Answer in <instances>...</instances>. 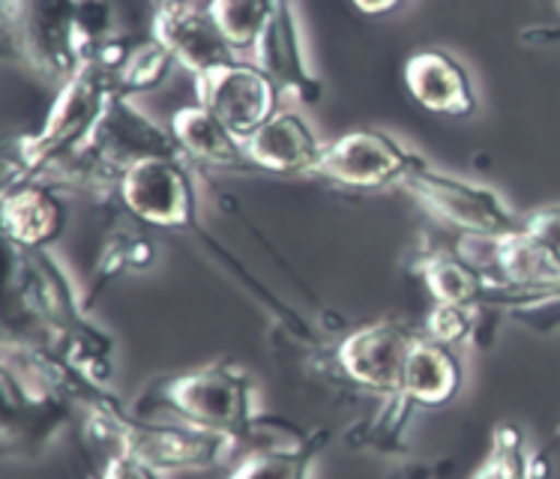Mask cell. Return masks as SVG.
<instances>
[{"instance_id":"6da1fadb","label":"cell","mask_w":560,"mask_h":479,"mask_svg":"<svg viewBox=\"0 0 560 479\" xmlns=\"http://www.w3.org/2000/svg\"><path fill=\"white\" fill-rule=\"evenodd\" d=\"M115 93L120 91L112 69L103 67L96 58L81 60L63 84L55 108L48 112L43 129L19 141L15 160H10V172H7V186H12L15 177L24 183L46 162H55L72 148H81L96 129Z\"/></svg>"},{"instance_id":"7a4b0ae2","label":"cell","mask_w":560,"mask_h":479,"mask_svg":"<svg viewBox=\"0 0 560 479\" xmlns=\"http://www.w3.org/2000/svg\"><path fill=\"white\" fill-rule=\"evenodd\" d=\"M401 186L417 201H423L432 213L453 222L456 229L468 231L474 237H506L525 225V219L515 217L492 189L435 172L417 156L401 174Z\"/></svg>"},{"instance_id":"3957f363","label":"cell","mask_w":560,"mask_h":479,"mask_svg":"<svg viewBox=\"0 0 560 479\" xmlns=\"http://www.w3.org/2000/svg\"><path fill=\"white\" fill-rule=\"evenodd\" d=\"M75 12L79 0H3V19L22 58L48 79H69L79 67Z\"/></svg>"},{"instance_id":"277c9868","label":"cell","mask_w":560,"mask_h":479,"mask_svg":"<svg viewBox=\"0 0 560 479\" xmlns=\"http://www.w3.org/2000/svg\"><path fill=\"white\" fill-rule=\"evenodd\" d=\"M192 81L198 103L213 112L241 141L276 115L279 87L261 67L231 60L217 69H207Z\"/></svg>"},{"instance_id":"5b68a950","label":"cell","mask_w":560,"mask_h":479,"mask_svg":"<svg viewBox=\"0 0 560 479\" xmlns=\"http://www.w3.org/2000/svg\"><path fill=\"white\" fill-rule=\"evenodd\" d=\"M165 399L201 429L241 432L252 417V387L229 365H210L165 387Z\"/></svg>"},{"instance_id":"8992f818","label":"cell","mask_w":560,"mask_h":479,"mask_svg":"<svg viewBox=\"0 0 560 479\" xmlns=\"http://www.w3.org/2000/svg\"><path fill=\"white\" fill-rule=\"evenodd\" d=\"M120 198L129 213L160 229L189 225L195 213L189 174L174 162V156H150L129 165L120 174Z\"/></svg>"},{"instance_id":"52a82bcc","label":"cell","mask_w":560,"mask_h":479,"mask_svg":"<svg viewBox=\"0 0 560 479\" xmlns=\"http://www.w3.org/2000/svg\"><path fill=\"white\" fill-rule=\"evenodd\" d=\"M174 148L177 141L172 132H162L160 126L150 124L148 117L126 100V93L112 96L96 129L81 144V150L93 156V165L100 162L103 168H112L117 180L136 162L150 160V156H174Z\"/></svg>"},{"instance_id":"ba28073f","label":"cell","mask_w":560,"mask_h":479,"mask_svg":"<svg viewBox=\"0 0 560 479\" xmlns=\"http://www.w3.org/2000/svg\"><path fill=\"white\" fill-rule=\"evenodd\" d=\"M153 39H160L168 48L180 67H186L195 75H201L207 69H217L222 63H231L234 46L229 36L222 34V27L213 19L210 7L198 3H168L160 7L153 15Z\"/></svg>"},{"instance_id":"9c48e42d","label":"cell","mask_w":560,"mask_h":479,"mask_svg":"<svg viewBox=\"0 0 560 479\" xmlns=\"http://www.w3.org/2000/svg\"><path fill=\"white\" fill-rule=\"evenodd\" d=\"M411 153L401 150L384 132H348L320 150L315 172L357 189H377L384 183L401 180L405 168L411 165Z\"/></svg>"},{"instance_id":"30bf717a","label":"cell","mask_w":560,"mask_h":479,"mask_svg":"<svg viewBox=\"0 0 560 479\" xmlns=\"http://www.w3.org/2000/svg\"><path fill=\"white\" fill-rule=\"evenodd\" d=\"M413 342H417V336L384 320V324H372V327L351 332L339 344L336 357L357 384L369 389H384V393H399Z\"/></svg>"},{"instance_id":"8fae6325","label":"cell","mask_w":560,"mask_h":479,"mask_svg":"<svg viewBox=\"0 0 560 479\" xmlns=\"http://www.w3.org/2000/svg\"><path fill=\"white\" fill-rule=\"evenodd\" d=\"M243 150L255 168L288 174V172H315L320 160L318 138L303 117L294 112H276L270 120H264L255 132L243 138Z\"/></svg>"},{"instance_id":"7c38bea8","label":"cell","mask_w":560,"mask_h":479,"mask_svg":"<svg viewBox=\"0 0 560 479\" xmlns=\"http://www.w3.org/2000/svg\"><path fill=\"white\" fill-rule=\"evenodd\" d=\"M405 84L417 103L435 115L465 117L477 108L468 72L446 51L425 48L405 63Z\"/></svg>"},{"instance_id":"4fadbf2b","label":"cell","mask_w":560,"mask_h":479,"mask_svg":"<svg viewBox=\"0 0 560 479\" xmlns=\"http://www.w3.org/2000/svg\"><path fill=\"white\" fill-rule=\"evenodd\" d=\"M255 55H258V67L273 79L279 91L294 93L303 103H315V81L312 72L306 69V58L300 48L298 24H294V12L288 7V0H276V10L270 24L264 27L261 39L255 43Z\"/></svg>"},{"instance_id":"5bb4252c","label":"cell","mask_w":560,"mask_h":479,"mask_svg":"<svg viewBox=\"0 0 560 479\" xmlns=\"http://www.w3.org/2000/svg\"><path fill=\"white\" fill-rule=\"evenodd\" d=\"M172 136L177 148L189 153L192 160L210 162V165H252L243 141L229 126L222 124L213 112H207L205 105H186L172 117Z\"/></svg>"},{"instance_id":"9a60e30c","label":"cell","mask_w":560,"mask_h":479,"mask_svg":"<svg viewBox=\"0 0 560 479\" xmlns=\"http://www.w3.org/2000/svg\"><path fill=\"white\" fill-rule=\"evenodd\" d=\"M63 222L58 198L39 186H27L22 183L19 189L12 186L3 195V225L19 246L31 249V246H43L55 237Z\"/></svg>"},{"instance_id":"2e32d148","label":"cell","mask_w":560,"mask_h":479,"mask_svg":"<svg viewBox=\"0 0 560 479\" xmlns=\"http://www.w3.org/2000/svg\"><path fill=\"white\" fill-rule=\"evenodd\" d=\"M458 387V365L444 344L435 339H417L405 365L399 396L417 405H441Z\"/></svg>"},{"instance_id":"e0dca14e","label":"cell","mask_w":560,"mask_h":479,"mask_svg":"<svg viewBox=\"0 0 560 479\" xmlns=\"http://www.w3.org/2000/svg\"><path fill=\"white\" fill-rule=\"evenodd\" d=\"M429 291L438 303H456V306H474L482 294V282L477 267H470L465 258L453 255H432L423 264Z\"/></svg>"},{"instance_id":"ac0fdd59","label":"cell","mask_w":560,"mask_h":479,"mask_svg":"<svg viewBox=\"0 0 560 479\" xmlns=\"http://www.w3.org/2000/svg\"><path fill=\"white\" fill-rule=\"evenodd\" d=\"M213 19L234 48H255L264 27L270 24L276 0H210Z\"/></svg>"},{"instance_id":"d6986e66","label":"cell","mask_w":560,"mask_h":479,"mask_svg":"<svg viewBox=\"0 0 560 479\" xmlns=\"http://www.w3.org/2000/svg\"><path fill=\"white\" fill-rule=\"evenodd\" d=\"M172 55L168 48L162 46L160 39H144L136 46L126 48L124 60L115 67V81L120 93L148 91L153 84H160L165 79V72L172 67Z\"/></svg>"},{"instance_id":"ffe728a7","label":"cell","mask_w":560,"mask_h":479,"mask_svg":"<svg viewBox=\"0 0 560 479\" xmlns=\"http://www.w3.org/2000/svg\"><path fill=\"white\" fill-rule=\"evenodd\" d=\"M482 474H498V477H522L527 474V456H525V437L515 425H498L494 432V446L489 465Z\"/></svg>"},{"instance_id":"44dd1931","label":"cell","mask_w":560,"mask_h":479,"mask_svg":"<svg viewBox=\"0 0 560 479\" xmlns=\"http://www.w3.org/2000/svg\"><path fill=\"white\" fill-rule=\"evenodd\" d=\"M470 312L474 306H456V303H438V308L429 318V339H435L441 344L462 342L470 332Z\"/></svg>"},{"instance_id":"7402d4cb","label":"cell","mask_w":560,"mask_h":479,"mask_svg":"<svg viewBox=\"0 0 560 479\" xmlns=\"http://www.w3.org/2000/svg\"><path fill=\"white\" fill-rule=\"evenodd\" d=\"M527 237L537 240L542 249H549L560 261V205L555 207H539L522 225Z\"/></svg>"},{"instance_id":"603a6c76","label":"cell","mask_w":560,"mask_h":479,"mask_svg":"<svg viewBox=\"0 0 560 479\" xmlns=\"http://www.w3.org/2000/svg\"><path fill=\"white\" fill-rule=\"evenodd\" d=\"M401 0H354L357 10L369 12V15H381V12H389L399 7Z\"/></svg>"},{"instance_id":"cb8c5ba5","label":"cell","mask_w":560,"mask_h":479,"mask_svg":"<svg viewBox=\"0 0 560 479\" xmlns=\"http://www.w3.org/2000/svg\"><path fill=\"white\" fill-rule=\"evenodd\" d=\"M168 3H184V0H160V7H168Z\"/></svg>"}]
</instances>
